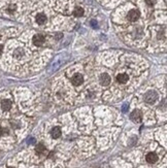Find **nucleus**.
Here are the masks:
<instances>
[{
  "instance_id": "f8f14e48",
  "label": "nucleus",
  "mask_w": 167,
  "mask_h": 168,
  "mask_svg": "<svg viewBox=\"0 0 167 168\" xmlns=\"http://www.w3.org/2000/svg\"><path fill=\"white\" fill-rule=\"evenodd\" d=\"M73 15L75 17H82L84 15V9L82 7H75V9L73 11Z\"/></svg>"
},
{
  "instance_id": "f03ea898",
  "label": "nucleus",
  "mask_w": 167,
  "mask_h": 168,
  "mask_svg": "<svg viewBox=\"0 0 167 168\" xmlns=\"http://www.w3.org/2000/svg\"><path fill=\"white\" fill-rule=\"evenodd\" d=\"M140 14L139 12L137 11V9H132V11H130L129 12H128L127 15V19L129 20L130 22H135L138 20V18H139Z\"/></svg>"
},
{
  "instance_id": "9d476101",
  "label": "nucleus",
  "mask_w": 167,
  "mask_h": 168,
  "mask_svg": "<svg viewBox=\"0 0 167 168\" xmlns=\"http://www.w3.org/2000/svg\"><path fill=\"white\" fill-rule=\"evenodd\" d=\"M47 22V17L45 14H38L36 16V23L39 25H42Z\"/></svg>"
},
{
  "instance_id": "9b49d317",
  "label": "nucleus",
  "mask_w": 167,
  "mask_h": 168,
  "mask_svg": "<svg viewBox=\"0 0 167 168\" xmlns=\"http://www.w3.org/2000/svg\"><path fill=\"white\" fill-rule=\"evenodd\" d=\"M1 107L3 110H9L12 107V102L9 100H7V99H5V100H3L1 102Z\"/></svg>"
},
{
  "instance_id": "7ed1b4c3",
  "label": "nucleus",
  "mask_w": 167,
  "mask_h": 168,
  "mask_svg": "<svg viewBox=\"0 0 167 168\" xmlns=\"http://www.w3.org/2000/svg\"><path fill=\"white\" fill-rule=\"evenodd\" d=\"M130 119L132 120L133 122H135V123H139V122H141V120H142V114H141L139 110L135 109V110H133L132 113H131Z\"/></svg>"
},
{
  "instance_id": "0eeeda50",
  "label": "nucleus",
  "mask_w": 167,
  "mask_h": 168,
  "mask_svg": "<svg viewBox=\"0 0 167 168\" xmlns=\"http://www.w3.org/2000/svg\"><path fill=\"white\" fill-rule=\"evenodd\" d=\"M145 159H146V162L148 163L154 164V163H156L157 161H158V156H157L155 153H149V154L146 155Z\"/></svg>"
},
{
  "instance_id": "39448f33",
  "label": "nucleus",
  "mask_w": 167,
  "mask_h": 168,
  "mask_svg": "<svg viewBox=\"0 0 167 168\" xmlns=\"http://www.w3.org/2000/svg\"><path fill=\"white\" fill-rule=\"evenodd\" d=\"M99 81H100V84H101L102 86L109 85L110 84V76L107 74V73H102V74L100 75Z\"/></svg>"
},
{
  "instance_id": "2eb2a0df",
  "label": "nucleus",
  "mask_w": 167,
  "mask_h": 168,
  "mask_svg": "<svg viewBox=\"0 0 167 168\" xmlns=\"http://www.w3.org/2000/svg\"><path fill=\"white\" fill-rule=\"evenodd\" d=\"M5 133H7V130L4 128H2V127H0V135H4Z\"/></svg>"
},
{
  "instance_id": "1a4fd4ad",
  "label": "nucleus",
  "mask_w": 167,
  "mask_h": 168,
  "mask_svg": "<svg viewBox=\"0 0 167 168\" xmlns=\"http://www.w3.org/2000/svg\"><path fill=\"white\" fill-rule=\"evenodd\" d=\"M117 80L120 84H126L129 80V77H128V75L126 73H121V74L117 76Z\"/></svg>"
},
{
  "instance_id": "dca6fc26",
  "label": "nucleus",
  "mask_w": 167,
  "mask_h": 168,
  "mask_svg": "<svg viewBox=\"0 0 167 168\" xmlns=\"http://www.w3.org/2000/svg\"><path fill=\"white\" fill-rule=\"evenodd\" d=\"M15 9H16V6H11V7H9V11H11V12H12V11H15Z\"/></svg>"
},
{
  "instance_id": "20e7f679",
  "label": "nucleus",
  "mask_w": 167,
  "mask_h": 168,
  "mask_svg": "<svg viewBox=\"0 0 167 168\" xmlns=\"http://www.w3.org/2000/svg\"><path fill=\"white\" fill-rule=\"evenodd\" d=\"M84 81V77L82 74H79V73H76V74H74L72 76V78H71V83H72L73 86H79L82 85Z\"/></svg>"
},
{
  "instance_id": "ddd939ff",
  "label": "nucleus",
  "mask_w": 167,
  "mask_h": 168,
  "mask_svg": "<svg viewBox=\"0 0 167 168\" xmlns=\"http://www.w3.org/2000/svg\"><path fill=\"white\" fill-rule=\"evenodd\" d=\"M36 152L39 153V154H42V153H45V147L43 146V144L39 143L38 146L36 147Z\"/></svg>"
},
{
  "instance_id": "f3484780",
  "label": "nucleus",
  "mask_w": 167,
  "mask_h": 168,
  "mask_svg": "<svg viewBox=\"0 0 167 168\" xmlns=\"http://www.w3.org/2000/svg\"><path fill=\"white\" fill-rule=\"evenodd\" d=\"M2 51H3V48H2V45L0 44V54L2 53Z\"/></svg>"
},
{
  "instance_id": "f257e3e1",
  "label": "nucleus",
  "mask_w": 167,
  "mask_h": 168,
  "mask_svg": "<svg viewBox=\"0 0 167 168\" xmlns=\"http://www.w3.org/2000/svg\"><path fill=\"white\" fill-rule=\"evenodd\" d=\"M158 99V94L155 91H149L145 96V100L148 103H154Z\"/></svg>"
},
{
  "instance_id": "6e6552de",
  "label": "nucleus",
  "mask_w": 167,
  "mask_h": 168,
  "mask_svg": "<svg viewBox=\"0 0 167 168\" xmlns=\"http://www.w3.org/2000/svg\"><path fill=\"white\" fill-rule=\"evenodd\" d=\"M61 134H62V132H61V129L59 127H55L51 131V135H52L53 138H59L61 136Z\"/></svg>"
},
{
  "instance_id": "423d86ee",
  "label": "nucleus",
  "mask_w": 167,
  "mask_h": 168,
  "mask_svg": "<svg viewBox=\"0 0 167 168\" xmlns=\"http://www.w3.org/2000/svg\"><path fill=\"white\" fill-rule=\"evenodd\" d=\"M45 37H43L42 34H37L33 37V44L39 47V45H42L43 44H45Z\"/></svg>"
},
{
  "instance_id": "4468645a",
  "label": "nucleus",
  "mask_w": 167,
  "mask_h": 168,
  "mask_svg": "<svg viewBox=\"0 0 167 168\" xmlns=\"http://www.w3.org/2000/svg\"><path fill=\"white\" fill-rule=\"evenodd\" d=\"M145 2H146V4L148 5H154V4L156 3V0H145Z\"/></svg>"
}]
</instances>
